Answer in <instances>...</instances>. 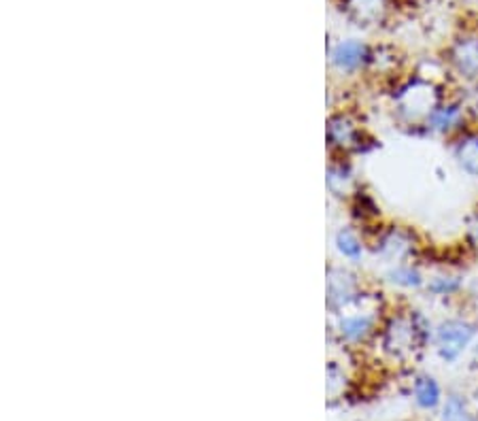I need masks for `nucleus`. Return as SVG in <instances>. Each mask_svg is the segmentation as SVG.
I'll return each instance as SVG.
<instances>
[{
  "instance_id": "obj_4",
  "label": "nucleus",
  "mask_w": 478,
  "mask_h": 421,
  "mask_svg": "<svg viewBox=\"0 0 478 421\" xmlns=\"http://www.w3.org/2000/svg\"><path fill=\"white\" fill-rule=\"evenodd\" d=\"M458 158L466 171L478 177V134L468 136L466 141H461V145L458 150Z\"/></svg>"
},
{
  "instance_id": "obj_1",
  "label": "nucleus",
  "mask_w": 478,
  "mask_h": 421,
  "mask_svg": "<svg viewBox=\"0 0 478 421\" xmlns=\"http://www.w3.org/2000/svg\"><path fill=\"white\" fill-rule=\"evenodd\" d=\"M476 335V326L470 321L450 320L444 321L438 330V344H441V355L444 360H455L468 347L472 338Z\"/></svg>"
},
{
  "instance_id": "obj_6",
  "label": "nucleus",
  "mask_w": 478,
  "mask_h": 421,
  "mask_svg": "<svg viewBox=\"0 0 478 421\" xmlns=\"http://www.w3.org/2000/svg\"><path fill=\"white\" fill-rule=\"evenodd\" d=\"M336 62L340 67L353 69L357 64H361V60L366 58V47L361 43H343L334 53Z\"/></svg>"
},
{
  "instance_id": "obj_9",
  "label": "nucleus",
  "mask_w": 478,
  "mask_h": 421,
  "mask_svg": "<svg viewBox=\"0 0 478 421\" xmlns=\"http://www.w3.org/2000/svg\"><path fill=\"white\" fill-rule=\"evenodd\" d=\"M444 419L447 421H468V415L464 411V404L459 401H450L444 409Z\"/></svg>"
},
{
  "instance_id": "obj_10",
  "label": "nucleus",
  "mask_w": 478,
  "mask_h": 421,
  "mask_svg": "<svg viewBox=\"0 0 478 421\" xmlns=\"http://www.w3.org/2000/svg\"><path fill=\"white\" fill-rule=\"evenodd\" d=\"M459 287L458 281H453V279H449V281H444V279H438L436 283H433L432 289L436 294H449V292H455V289Z\"/></svg>"
},
{
  "instance_id": "obj_3",
  "label": "nucleus",
  "mask_w": 478,
  "mask_h": 421,
  "mask_svg": "<svg viewBox=\"0 0 478 421\" xmlns=\"http://www.w3.org/2000/svg\"><path fill=\"white\" fill-rule=\"evenodd\" d=\"M415 398L419 402V407L433 409L441 402V387H438V383L432 376H421L415 383Z\"/></svg>"
},
{
  "instance_id": "obj_2",
  "label": "nucleus",
  "mask_w": 478,
  "mask_h": 421,
  "mask_svg": "<svg viewBox=\"0 0 478 421\" xmlns=\"http://www.w3.org/2000/svg\"><path fill=\"white\" fill-rule=\"evenodd\" d=\"M453 62L468 79H478V36H464L455 43Z\"/></svg>"
},
{
  "instance_id": "obj_11",
  "label": "nucleus",
  "mask_w": 478,
  "mask_h": 421,
  "mask_svg": "<svg viewBox=\"0 0 478 421\" xmlns=\"http://www.w3.org/2000/svg\"><path fill=\"white\" fill-rule=\"evenodd\" d=\"M470 239H472V243H474V247H478V215H476V222L470 226Z\"/></svg>"
},
{
  "instance_id": "obj_8",
  "label": "nucleus",
  "mask_w": 478,
  "mask_h": 421,
  "mask_svg": "<svg viewBox=\"0 0 478 421\" xmlns=\"http://www.w3.org/2000/svg\"><path fill=\"white\" fill-rule=\"evenodd\" d=\"M393 279L402 286H419L421 283L419 272L413 271V268H400V271L393 272Z\"/></svg>"
},
{
  "instance_id": "obj_5",
  "label": "nucleus",
  "mask_w": 478,
  "mask_h": 421,
  "mask_svg": "<svg viewBox=\"0 0 478 421\" xmlns=\"http://www.w3.org/2000/svg\"><path fill=\"white\" fill-rule=\"evenodd\" d=\"M351 9L361 21H377L383 18L387 3L385 0H351Z\"/></svg>"
},
{
  "instance_id": "obj_7",
  "label": "nucleus",
  "mask_w": 478,
  "mask_h": 421,
  "mask_svg": "<svg viewBox=\"0 0 478 421\" xmlns=\"http://www.w3.org/2000/svg\"><path fill=\"white\" fill-rule=\"evenodd\" d=\"M461 122V109L459 107H441L433 109L430 113V124L436 130H450L453 125Z\"/></svg>"
}]
</instances>
